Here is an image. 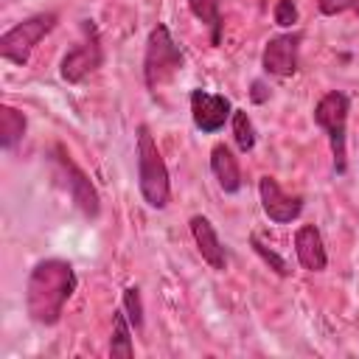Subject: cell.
<instances>
[{
	"label": "cell",
	"mask_w": 359,
	"mask_h": 359,
	"mask_svg": "<svg viewBox=\"0 0 359 359\" xmlns=\"http://www.w3.org/2000/svg\"><path fill=\"white\" fill-rule=\"evenodd\" d=\"M76 292V272L67 261L62 258H45L39 261L25 286V309L34 323L39 325H53L59 323L65 303Z\"/></svg>",
	"instance_id": "6da1fadb"
},
{
	"label": "cell",
	"mask_w": 359,
	"mask_h": 359,
	"mask_svg": "<svg viewBox=\"0 0 359 359\" xmlns=\"http://www.w3.org/2000/svg\"><path fill=\"white\" fill-rule=\"evenodd\" d=\"M137 180H140V194L151 208L160 210L168 205V196H171L168 171H165L160 149L146 126L137 129Z\"/></svg>",
	"instance_id": "7a4b0ae2"
},
{
	"label": "cell",
	"mask_w": 359,
	"mask_h": 359,
	"mask_svg": "<svg viewBox=\"0 0 359 359\" xmlns=\"http://www.w3.org/2000/svg\"><path fill=\"white\" fill-rule=\"evenodd\" d=\"M182 70V50L171 39V31L165 25H154L146 42L143 56V79L149 90H160Z\"/></svg>",
	"instance_id": "3957f363"
},
{
	"label": "cell",
	"mask_w": 359,
	"mask_h": 359,
	"mask_svg": "<svg viewBox=\"0 0 359 359\" xmlns=\"http://www.w3.org/2000/svg\"><path fill=\"white\" fill-rule=\"evenodd\" d=\"M314 123L328 135L334 168L345 171V126H348V95L345 93H325L314 107Z\"/></svg>",
	"instance_id": "277c9868"
},
{
	"label": "cell",
	"mask_w": 359,
	"mask_h": 359,
	"mask_svg": "<svg viewBox=\"0 0 359 359\" xmlns=\"http://www.w3.org/2000/svg\"><path fill=\"white\" fill-rule=\"evenodd\" d=\"M56 25V14L53 11H45V14H34L22 22H17L14 28H8L0 39V56L14 62V65H25L31 50L39 45V39L45 34H50Z\"/></svg>",
	"instance_id": "5b68a950"
},
{
	"label": "cell",
	"mask_w": 359,
	"mask_h": 359,
	"mask_svg": "<svg viewBox=\"0 0 359 359\" xmlns=\"http://www.w3.org/2000/svg\"><path fill=\"white\" fill-rule=\"evenodd\" d=\"M98 67H101V39H98L95 25L93 22H84L81 25V39L65 53L59 73H62L65 81L79 84L81 79H87Z\"/></svg>",
	"instance_id": "8992f818"
},
{
	"label": "cell",
	"mask_w": 359,
	"mask_h": 359,
	"mask_svg": "<svg viewBox=\"0 0 359 359\" xmlns=\"http://www.w3.org/2000/svg\"><path fill=\"white\" fill-rule=\"evenodd\" d=\"M53 163H56V174H59V180L65 182V188H67V194H70V199L76 202V208L84 213V216H90V219H95L98 216V210H101V202H98V191L93 188V182H90V177L65 154V149L62 146H56L53 149Z\"/></svg>",
	"instance_id": "52a82bcc"
},
{
	"label": "cell",
	"mask_w": 359,
	"mask_h": 359,
	"mask_svg": "<svg viewBox=\"0 0 359 359\" xmlns=\"http://www.w3.org/2000/svg\"><path fill=\"white\" fill-rule=\"evenodd\" d=\"M258 194H261L264 213L278 224H286V222L297 219L300 210H303V199L300 196H289L272 177H261L258 180Z\"/></svg>",
	"instance_id": "ba28073f"
},
{
	"label": "cell",
	"mask_w": 359,
	"mask_h": 359,
	"mask_svg": "<svg viewBox=\"0 0 359 359\" xmlns=\"http://www.w3.org/2000/svg\"><path fill=\"white\" fill-rule=\"evenodd\" d=\"M300 34H280L272 36L264 48V70L272 76H292L297 70V53H300Z\"/></svg>",
	"instance_id": "9c48e42d"
},
{
	"label": "cell",
	"mask_w": 359,
	"mask_h": 359,
	"mask_svg": "<svg viewBox=\"0 0 359 359\" xmlns=\"http://www.w3.org/2000/svg\"><path fill=\"white\" fill-rule=\"evenodd\" d=\"M230 101L224 95H216V93H208V90H194L191 93V115H194V123L202 129V132H219L230 115Z\"/></svg>",
	"instance_id": "30bf717a"
},
{
	"label": "cell",
	"mask_w": 359,
	"mask_h": 359,
	"mask_svg": "<svg viewBox=\"0 0 359 359\" xmlns=\"http://www.w3.org/2000/svg\"><path fill=\"white\" fill-rule=\"evenodd\" d=\"M191 236L196 241L199 255L213 266V269H224L227 266V255H224V244L219 241V233L213 230V224L205 216H194L191 219Z\"/></svg>",
	"instance_id": "8fae6325"
},
{
	"label": "cell",
	"mask_w": 359,
	"mask_h": 359,
	"mask_svg": "<svg viewBox=\"0 0 359 359\" xmlns=\"http://www.w3.org/2000/svg\"><path fill=\"white\" fill-rule=\"evenodd\" d=\"M294 252H297V261L311 272H320L328 264V255H325V247H323V236H320V230L314 224H303L294 233Z\"/></svg>",
	"instance_id": "7c38bea8"
},
{
	"label": "cell",
	"mask_w": 359,
	"mask_h": 359,
	"mask_svg": "<svg viewBox=\"0 0 359 359\" xmlns=\"http://www.w3.org/2000/svg\"><path fill=\"white\" fill-rule=\"evenodd\" d=\"M210 171L213 177L219 180L222 191L227 194H236L241 188V168H238V160L233 157V151L224 146V143H216L213 151H210Z\"/></svg>",
	"instance_id": "4fadbf2b"
},
{
	"label": "cell",
	"mask_w": 359,
	"mask_h": 359,
	"mask_svg": "<svg viewBox=\"0 0 359 359\" xmlns=\"http://www.w3.org/2000/svg\"><path fill=\"white\" fill-rule=\"evenodd\" d=\"M188 6L194 11V17L208 25L210 42L219 45L222 42V28H224V22H222V3L219 0H188Z\"/></svg>",
	"instance_id": "5bb4252c"
},
{
	"label": "cell",
	"mask_w": 359,
	"mask_h": 359,
	"mask_svg": "<svg viewBox=\"0 0 359 359\" xmlns=\"http://www.w3.org/2000/svg\"><path fill=\"white\" fill-rule=\"evenodd\" d=\"M25 135V115L8 104L0 107V143L3 149H14L17 140H22Z\"/></svg>",
	"instance_id": "9a60e30c"
},
{
	"label": "cell",
	"mask_w": 359,
	"mask_h": 359,
	"mask_svg": "<svg viewBox=\"0 0 359 359\" xmlns=\"http://www.w3.org/2000/svg\"><path fill=\"white\" fill-rule=\"evenodd\" d=\"M129 317L123 309L115 311L112 317V342H109V353L112 356H132L135 353V345H132V337H129Z\"/></svg>",
	"instance_id": "2e32d148"
},
{
	"label": "cell",
	"mask_w": 359,
	"mask_h": 359,
	"mask_svg": "<svg viewBox=\"0 0 359 359\" xmlns=\"http://www.w3.org/2000/svg\"><path fill=\"white\" fill-rule=\"evenodd\" d=\"M233 137H236L241 151H250L255 146V129H252V121L247 118L244 109H233Z\"/></svg>",
	"instance_id": "e0dca14e"
},
{
	"label": "cell",
	"mask_w": 359,
	"mask_h": 359,
	"mask_svg": "<svg viewBox=\"0 0 359 359\" xmlns=\"http://www.w3.org/2000/svg\"><path fill=\"white\" fill-rule=\"evenodd\" d=\"M123 311L132 323V328H140L143 325V306H140V292L135 286L123 289Z\"/></svg>",
	"instance_id": "ac0fdd59"
},
{
	"label": "cell",
	"mask_w": 359,
	"mask_h": 359,
	"mask_svg": "<svg viewBox=\"0 0 359 359\" xmlns=\"http://www.w3.org/2000/svg\"><path fill=\"white\" fill-rule=\"evenodd\" d=\"M252 247H255V252H258V255H261V258H264V261H266V264H269V266H272L278 275H289L286 261H283V258H280L275 250H269L266 244H261V238H258V236H252Z\"/></svg>",
	"instance_id": "d6986e66"
},
{
	"label": "cell",
	"mask_w": 359,
	"mask_h": 359,
	"mask_svg": "<svg viewBox=\"0 0 359 359\" xmlns=\"http://www.w3.org/2000/svg\"><path fill=\"white\" fill-rule=\"evenodd\" d=\"M275 22L280 28H289L292 22H297V6H294V0H278V6H275Z\"/></svg>",
	"instance_id": "ffe728a7"
},
{
	"label": "cell",
	"mask_w": 359,
	"mask_h": 359,
	"mask_svg": "<svg viewBox=\"0 0 359 359\" xmlns=\"http://www.w3.org/2000/svg\"><path fill=\"white\" fill-rule=\"evenodd\" d=\"M348 8H359V0H320L323 14H342Z\"/></svg>",
	"instance_id": "44dd1931"
}]
</instances>
